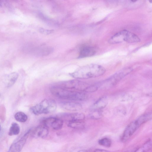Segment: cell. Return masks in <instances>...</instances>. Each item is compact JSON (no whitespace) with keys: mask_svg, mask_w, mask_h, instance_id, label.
Returning <instances> with one entry per match:
<instances>
[{"mask_svg":"<svg viewBox=\"0 0 152 152\" xmlns=\"http://www.w3.org/2000/svg\"><path fill=\"white\" fill-rule=\"evenodd\" d=\"M105 72V68L97 64H91L76 70L70 75L77 79H86L102 75Z\"/></svg>","mask_w":152,"mask_h":152,"instance_id":"obj_1","label":"cell"},{"mask_svg":"<svg viewBox=\"0 0 152 152\" xmlns=\"http://www.w3.org/2000/svg\"><path fill=\"white\" fill-rule=\"evenodd\" d=\"M50 91L53 95L58 98L72 101H83L88 97L85 92L67 89L58 86L52 87Z\"/></svg>","mask_w":152,"mask_h":152,"instance_id":"obj_2","label":"cell"},{"mask_svg":"<svg viewBox=\"0 0 152 152\" xmlns=\"http://www.w3.org/2000/svg\"><path fill=\"white\" fill-rule=\"evenodd\" d=\"M152 113H148L141 115L130 123L124 130L121 138L123 142L127 141L143 124L151 119Z\"/></svg>","mask_w":152,"mask_h":152,"instance_id":"obj_3","label":"cell"},{"mask_svg":"<svg viewBox=\"0 0 152 152\" xmlns=\"http://www.w3.org/2000/svg\"><path fill=\"white\" fill-rule=\"evenodd\" d=\"M59 87L63 88L83 92H90L96 91L99 87L98 85L90 84L81 81L74 80L61 83Z\"/></svg>","mask_w":152,"mask_h":152,"instance_id":"obj_4","label":"cell"},{"mask_svg":"<svg viewBox=\"0 0 152 152\" xmlns=\"http://www.w3.org/2000/svg\"><path fill=\"white\" fill-rule=\"evenodd\" d=\"M140 38L134 33L126 30L118 32L111 37L109 39V43L112 44L126 42L134 43L140 42Z\"/></svg>","mask_w":152,"mask_h":152,"instance_id":"obj_5","label":"cell"},{"mask_svg":"<svg viewBox=\"0 0 152 152\" xmlns=\"http://www.w3.org/2000/svg\"><path fill=\"white\" fill-rule=\"evenodd\" d=\"M56 108L57 104L55 100L47 99L32 107L31 110L34 114L38 115L52 113L56 110Z\"/></svg>","mask_w":152,"mask_h":152,"instance_id":"obj_6","label":"cell"},{"mask_svg":"<svg viewBox=\"0 0 152 152\" xmlns=\"http://www.w3.org/2000/svg\"><path fill=\"white\" fill-rule=\"evenodd\" d=\"M43 124L47 128L58 130L61 129L63 125L62 119L56 117L47 118L43 121Z\"/></svg>","mask_w":152,"mask_h":152,"instance_id":"obj_7","label":"cell"},{"mask_svg":"<svg viewBox=\"0 0 152 152\" xmlns=\"http://www.w3.org/2000/svg\"><path fill=\"white\" fill-rule=\"evenodd\" d=\"M132 70L131 67L125 68L116 72L109 78L107 81L110 85H113L127 75Z\"/></svg>","mask_w":152,"mask_h":152,"instance_id":"obj_8","label":"cell"},{"mask_svg":"<svg viewBox=\"0 0 152 152\" xmlns=\"http://www.w3.org/2000/svg\"><path fill=\"white\" fill-rule=\"evenodd\" d=\"M31 131V129L29 130L19 140L12 144L8 152H20L25 144Z\"/></svg>","mask_w":152,"mask_h":152,"instance_id":"obj_9","label":"cell"},{"mask_svg":"<svg viewBox=\"0 0 152 152\" xmlns=\"http://www.w3.org/2000/svg\"><path fill=\"white\" fill-rule=\"evenodd\" d=\"M31 132V136L35 138H45L49 133L48 128L43 124L37 126Z\"/></svg>","mask_w":152,"mask_h":152,"instance_id":"obj_10","label":"cell"},{"mask_svg":"<svg viewBox=\"0 0 152 152\" xmlns=\"http://www.w3.org/2000/svg\"><path fill=\"white\" fill-rule=\"evenodd\" d=\"M61 106L65 110L72 111H78L82 108V105L74 101L63 102L61 103Z\"/></svg>","mask_w":152,"mask_h":152,"instance_id":"obj_11","label":"cell"},{"mask_svg":"<svg viewBox=\"0 0 152 152\" xmlns=\"http://www.w3.org/2000/svg\"><path fill=\"white\" fill-rule=\"evenodd\" d=\"M96 52V50L94 48L85 46L81 48L79 57L82 58L91 56L94 55Z\"/></svg>","mask_w":152,"mask_h":152,"instance_id":"obj_12","label":"cell"},{"mask_svg":"<svg viewBox=\"0 0 152 152\" xmlns=\"http://www.w3.org/2000/svg\"><path fill=\"white\" fill-rule=\"evenodd\" d=\"M107 103V100L105 97L99 99L93 105L91 109L93 111H100L104 107Z\"/></svg>","mask_w":152,"mask_h":152,"instance_id":"obj_13","label":"cell"},{"mask_svg":"<svg viewBox=\"0 0 152 152\" xmlns=\"http://www.w3.org/2000/svg\"><path fill=\"white\" fill-rule=\"evenodd\" d=\"M64 118L71 121H83L85 118V116L82 113H75L71 114H66L64 115Z\"/></svg>","mask_w":152,"mask_h":152,"instance_id":"obj_14","label":"cell"},{"mask_svg":"<svg viewBox=\"0 0 152 152\" xmlns=\"http://www.w3.org/2000/svg\"><path fill=\"white\" fill-rule=\"evenodd\" d=\"M18 76V74L16 72H13L9 75L7 77V87H10L12 86L17 81Z\"/></svg>","mask_w":152,"mask_h":152,"instance_id":"obj_15","label":"cell"},{"mask_svg":"<svg viewBox=\"0 0 152 152\" xmlns=\"http://www.w3.org/2000/svg\"><path fill=\"white\" fill-rule=\"evenodd\" d=\"M68 126L72 128L82 129L84 128L85 124L83 121H69Z\"/></svg>","mask_w":152,"mask_h":152,"instance_id":"obj_16","label":"cell"},{"mask_svg":"<svg viewBox=\"0 0 152 152\" xmlns=\"http://www.w3.org/2000/svg\"><path fill=\"white\" fill-rule=\"evenodd\" d=\"M151 140H149L134 152H148L152 148Z\"/></svg>","mask_w":152,"mask_h":152,"instance_id":"obj_17","label":"cell"},{"mask_svg":"<svg viewBox=\"0 0 152 152\" xmlns=\"http://www.w3.org/2000/svg\"><path fill=\"white\" fill-rule=\"evenodd\" d=\"M20 132V127L18 124L16 123L12 124L9 129L8 134L10 136L17 135Z\"/></svg>","mask_w":152,"mask_h":152,"instance_id":"obj_18","label":"cell"},{"mask_svg":"<svg viewBox=\"0 0 152 152\" xmlns=\"http://www.w3.org/2000/svg\"><path fill=\"white\" fill-rule=\"evenodd\" d=\"M14 118L17 121L20 122H25L28 119L27 115L22 112L16 113L14 115Z\"/></svg>","mask_w":152,"mask_h":152,"instance_id":"obj_19","label":"cell"},{"mask_svg":"<svg viewBox=\"0 0 152 152\" xmlns=\"http://www.w3.org/2000/svg\"><path fill=\"white\" fill-rule=\"evenodd\" d=\"M98 143L101 145L106 147H110L111 145L112 141L110 139L104 137L99 140Z\"/></svg>","mask_w":152,"mask_h":152,"instance_id":"obj_20","label":"cell"},{"mask_svg":"<svg viewBox=\"0 0 152 152\" xmlns=\"http://www.w3.org/2000/svg\"><path fill=\"white\" fill-rule=\"evenodd\" d=\"M77 152H110V151L104 149H95L82 150H79Z\"/></svg>","mask_w":152,"mask_h":152,"instance_id":"obj_21","label":"cell"},{"mask_svg":"<svg viewBox=\"0 0 152 152\" xmlns=\"http://www.w3.org/2000/svg\"><path fill=\"white\" fill-rule=\"evenodd\" d=\"M1 126H0V132L1 131Z\"/></svg>","mask_w":152,"mask_h":152,"instance_id":"obj_22","label":"cell"},{"mask_svg":"<svg viewBox=\"0 0 152 152\" xmlns=\"http://www.w3.org/2000/svg\"></svg>","mask_w":152,"mask_h":152,"instance_id":"obj_23","label":"cell"}]
</instances>
